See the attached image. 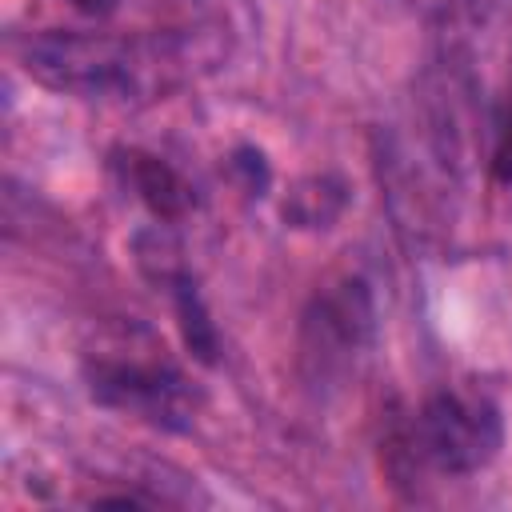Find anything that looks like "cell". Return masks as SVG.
<instances>
[{
	"label": "cell",
	"instance_id": "obj_1",
	"mask_svg": "<svg viewBox=\"0 0 512 512\" xmlns=\"http://www.w3.org/2000/svg\"><path fill=\"white\" fill-rule=\"evenodd\" d=\"M80 372L96 404L164 432L188 428L200 408V392L192 388V380L172 364L164 344L136 324L104 328L96 344L84 348Z\"/></svg>",
	"mask_w": 512,
	"mask_h": 512
},
{
	"label": "cell",
	"instance_id": "obj_2",
	"mask_svg": "<svg viewBox=\"0 0 512 512\" xmlns=\"http://www.w3.org/2000/svg\"><path fill=\"white\" fill-rule=\"evenodd\" d=\"M504 444V420L492 396L472 388H440L432 392L408 432H404V456L416 468H428L436 476H476L496 460Z\"/></svg>",
	"mask_w": 512,
	"mask_h": 512
},
{
	"label": "cell",
	"instance_id": "obj_3",
	"mask_svg": "<svg viewBox=\"0 0 512 512\" xmlns=\"http://www.w3.org/2000/svg\"><path fill=\"white\" fill-rule=\"evenodd\" d=\"M376 308L364 280L344 276L320 288L300 320V372L312 388H336L372 344Z\"/></svg>",
	"mask_w": 512,
	"mask_h": 512
},
{
	"label": "cell",
	"instance_id": "obj_4",
	"mask_svg": "<svg viewBox=\"0 0 512 512\" xmlns=\"http://www.w3.org/2000/svg\"><path fill=\"white\" fill-rule=\"evenodd\" d=\"M144 60L132 44L100 32H44L24 44V68L52 92L68 96H128L140 84Z\"/></svg>",
	"mask_w": 512,
	"mask_h": 512
},
{
	"label": "cell",
	"instance_id": "obj_5",
	"mask_svg": "<svg viewBox=\"0 0 512 512\" xmlns=\"http://www.w3.org/2000/svg\"><path fill=\"white\" fill-rule=\"evenodd\" d=\"M116 168L124 176V184L132 188V196L156 216V220H180L188 216V208L196 204L192 184L160 156L144 152V148H124L116 156Z\"/></svg>",
	"mask_w": 512,
	"mask_h": 512
},
{
	"label": "cell",
	"instance_id": "obj_6",
	"mask_svg": "<svg viewBox=\"0 0 512 512\" xmlns=\"http://www.w3.org/2000/svg\"><path fill=\"white\" fill-rule=\"evenodd\" d=\"M156 284L172 296V308H176V320H180V332H184L188 352H192L200 364H216V356H220V336H216V324L208 320V308H204V300H200V292H196L188 268L180 264V268H172L168 276H160Z\"/></svg>",
	"mask_w": 512,
	"mask_h": 512
},
{
	"label": "cell",
	"instance_id": "obj_7",
	"mask_svg": "<svg viewBox=\"0 0 512 512\" xmlns=\"http://www.w3.org/2000/svg\"><path fill=\"white\" fill-rule=\"evenodd\" d=\"M344 200L348 196H344V184L340 180H332V176H308V180H300L288 192L284 216L296 220L300 228H328V220L340 216Z\"/></svg>",
	"mask_w": 512,
	"mask_h": 512
},
{
	"label": "cell",
	"instance_id": "obj_8",
	"mask_svg": "<svg viewBox=\"0 0 512 512\" xmlns=\"http://www.w3.org/2000/svg\"><path fill=\"white\" fill-rule=\"evenodd\" d=\"M492 176L500 184H512V92L504 96L496 112V132H492Z\"/></svg>",
	"mask_w": 512,
	"mask_h": 512
},
{
	"label": "cell",
	"instance_id": "obj_9",
	"mask_svg": "<svg viewBox=\"0 0 512 512\" xmlns=\"http://www.w3.org/2000/svg\"><path fill=\"white\" fill-rule=\"evenodd\" d=\"M72 8H80V12H88V16H108L120 0H68Z\"/></svg>",
	"mask_w": 512,
	"mask_h": 512
}]
</instances>
